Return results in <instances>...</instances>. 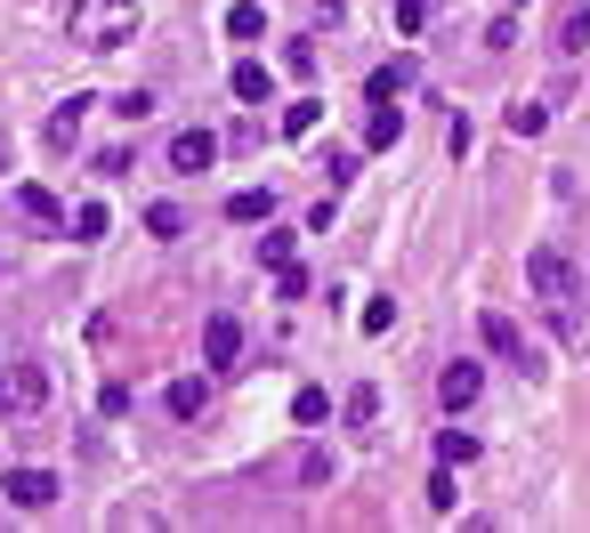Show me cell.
<instances>
[{
  "label": "cell",
  "instance_id": "1",
  "mask_svg": "<svg viewBox=\"0 0 590 533\" xmlns=\"http://www.w3.org/2000/svg\"><path fill=\"white\" fill-rule=\"evenodd\" d=\"M526 292L542 299V316H551L558 340H582V275L566 251H534L526 259Z\"/></svg>",
  "mask_w": 590,
  "mask_h": 533
},
{
  "label": "cell",
  "instance_id": "2",
  "mask_svg": "<svg viewBox=\"0 0 590 533\" xmlns=\"http://www.w3.org/2000/svg\"><path fill=\"white\" fill-rule=\"evenodd\" d=\"M66 33L81 49H121V40H138V0H73Z\"/></svg>",
  "mask_w": 590,
  "mask_h": 533
},
{
  "label": "cell",
  "instance_id": "3",
  "mask_svg": "<svg viewBox=\"0 0 590 533\" xmlns=\"http://www.w3.org/2000/svg\"><path fill=\"white\" fill-rule=\"evenodd\" d=\"M49 404V364H9L0 372V421H33Z\"/></svg>",
  "mask_w": 590,
  "mask_h": 533
},
{
  "label": "cell",
  "instance_id": "4",
  "mask_svg": "<svg viewBox=\"0 0 590 533\" xmlns=\"http://www.w3.org/2000/svg\"><path fill=\"white\" fill-rule=\"evenodd\" d=\"M235 356H243V323L235 316H211V323H202V364H211V372H235Z\"/></svg>",
  "mask_w": 590,
  "mask_h": 533
},
{
  "label": "cell",
  "instance_id": "5",
  "mask_svg": "<svg viewBox=\"0 0 590 533\" xmlns=\"http://www.w3.org/2000/svg\"><path fill=\"white\" fill-rule=\"evenodd\" d=\"M211 162H219V138H211V130H178V138H170V170H178V178H202Z\"/></svg>",
  "mask_w": 590,
  "mask_h": 533
},
{
  "label": "cell",
  "instance_id": "6",
  "mask_svg": "<svg viewBox=\"0 0 590 533\" xmlns=\"http://www.w3.org/2000/svg\"><path fill=\"white\" fill-rule=\"evenodd\" d=\"M437 396H445V413H470V404L485 396V372H477V364H445V372H437Z\"/></svg>",
  "mask_w": 590,
  "mask_h": 533
},
{
  "label": "cell",
  "instance_id": "7",
  "mask_svg": "<svg viewBox=\"0 0 590 533\" xmlns=\"http://www.w3.org/2000/svg\"><path fill=\"white\" fill-rule=\"evenodd\" d=\"M551 49H558V57H582V49H590V0H566V9H558Z\"/></svg>",
  "mask_w": 590,
  "mask_h": 533
},
{
  "label": "cell",
  "instance_id": "8",
  "mask_svg": "<svg viewBox=\"0 0 590 533\" xmlns=\"http://www.w3.org/2000/svg\"><path fill=\"white\" fill-rule=\"evenodd\" d=\"M413 73H421L413 57H397V66H373V81H364V97H373V106H397V97L413 90Z\"/></svg>",
  "mask_w": 590,
  "mask_h": 533
},
{
  "label": "cell",
  "instance_id": "9",
  "mask_svg": "<svg viewBox=\"0 0 590 533\" xmlns=\"http://www.w3.org/2000/svg\"><path fill=\"white\" fill-rule=\"evenodd\" d=\"M9 501L16 509H49L57 501V477H49V469H9Z\"/></svg>",
  "mask_w": 590,
  "mask_h": 533
},
{
  "label": "cell",
  "instance_id": "10",
  "mask_svg": "<svg viewBox=\"0 0 590 533\" xmlns=\"http://www.w3.org/2000/svg\"><path fill=\"white\" fill-rule=\"evenodd\" d=\"M477 332H485V347H494V356H510V364H518V372H526V364H534V356H526V332H518V323H510V316H485V323H477Z\"/></svg>",
  "mask_w": 590,
  "mask_h": 533
},
{
  "label": "cell",
  "instance_id": "11",
  "mask_svg": "<svg viewBox=\"0 0 590 533\" xmlns=\"http://www.w3.org/2000/svg\"><path fill=\"white\" fill-rule=\"evenodd\" d=\"M16 211H25L33 227H66V211H57V194H49V187H16Z\"/></svg>",
  "mask_w": 590,
  "mask_h": 533
},
{
  "label": "cell",
  "instance_id": "12",
  "mask_svg": "<svg viewBox=\"0 0 590 533\" xmlns=\"http://www.w3.org/2000/svg\"><path fill=\"white\" fill-rule=\"evenodd\" d=\"M268 211H275V194H268V187H243V194H227V218H235V227H259Z\"/></svg>",
  "mask_w": 590,
  "mask_h": 533
},
{
  "label": "cell",
  "instance_id": "13",
  "mask_svg": "<svg viewBox=\"0 0 590 533\" xmlns=\"http://www.w3.org/2000/svg\"><path fill=\"white\" fill-rule=\"evenodd\" d=\"M227 33H235V40H259V33H268V9H259V0H235V9H227Z\"/></svg>",
  "mask_w": 590,
  "mask_h": 533
},
{
  "label": "cell",
  "instance_id": "14",
  "mask_svg": "<svg viewBox=\"0 0 590 533\" xmlns=\"http://www.w3.org/2000/svg\"><path fill=\"white\" fill-rule=\"evenodd\" d=\"M235 97H243V106L268 97V66H259V57H243V66H235Z\"/></svg>",
  "mask_w": 590,
  "mask_h": 533
},
{
  "label": "cell",
  "instance_id": "15",
  "mask_svg": "<svg viewBox=\"0 0 590 533\" xmlns=\"http://www.w3.org/2000/svg\"><path fill=\"white\" fill-rule=\"evenodd\" d=\"M397 130H404V114H397V106H373V121H364V146H397Z\"/></svg>",
  "mask_w": 590,
  "mask_h": 533
},
{
  "label": "cell",
  "instance_id": "16",
  "mask_svg": "<svg viewBox=\"0 0 590 533\" xmlns=\"http://www.w3.org/2000/svg\"><path fill=\"white\" fill-rule=\"evenodd\" d=\"M66 235L73 242H97V235H106V202H81V211L66 218Z\"/></svg>",
  "mask_w": 590,
  "mask_h": 533
},
{
  "label": "cell",
  "instance_id": "17",
  "mask_svg": "<svg viewBox=\"0 0 590 533\" xmlns=\"http://www.w3.org/2000/svg\"><path fill=\"white\" fill-rule=\"evenodd\" d=\"M316 121H323V106H316V97H292V106H283V138H308Z\"/></svg>",
  "mask_w": 590,
  "mask_h": 533
},
{
  "label": "cell",
  "instance_id": "18",
  "mask_svg": "<svg viewBox=\"0 0 590 533\" xmlns=\"http://www.w3.org/2000/svg\"><path fill=\"white\" fill-rule=\"evenodd\" d=\"M146 235L178 242V235H187V211H178V202H154V211H146Z\"/></svg>",
  "mask_w": 590,
  "mask_h": 533
},
{
  "label": "cell",
  "instance_id": "19",
  "mask_svg": "<svg viewBox=\"0 0 590 533\" xmlns=\"http://www.w3.org/2000/svg\"><path fill=\"white\" fill-rule=\"evenodd\" d=\"M323 413H332V396H323V388H299V396H292V421H299V428H316Z\"/></svg>",
  "mask_w": 590,
  "mask_h": 533
},
{
  "label": "cell",
  "instance_id": "20",
  "mask_svg": "<svg viewBox=\"0 0 590 533\" xmlns=\"http://www.w3.org/2000/svg\"><path fill=\"white\" fill-rule=\"evenodd\" d=\"M453 501H461V485H453V461H445L437 477H429V509H437V518H453Z\"/></svg>",
  "mask_w": 590,
  "mask_h": 533
},
{
  "label": "cell",
  "instance_id": "21",
  "mask_svg": "<svg viewBox=\"0 0 590 533\" xmlns=\"http://www.w3.org/2000/svg\"><path fill=\"white\" fill-rule=\"evenodd\" d=\"M162 404H170L178 421H194L202 413V380H170V396H162Z\"/></svg>",
  "mask_w": 590,
  "mask_h": 533
},
{
  "label": "cell",
  "instance_id": "22",
  "mask_svg": "<svg viewBox=\"0 0 590 533\" xmlns=\"http://www.w3.org/2000/svg\"><path fill=\"white\" fill-rule=\"evenodd\" d=\"M542 121H551V106H510V138H542Z\"/></svg>",
  "mask_w": 590,
  "mask_h": 533
},
{
  "label": "cell",
  "instance_id": "23",
  "mask_svg": "<svg viewBox=\"0 0 590 533\" xmlns=\"http://www.w3.org/2000/svg\"><path fill=\"white\" fill-rule=\"evenodd\" d=\"M389 16H397V33H421L429 25V0H389Z\"/></svg>",
  "mask_w": 590,
  "mask_h": 533
},
{
  "label": "cell",
  "instance_id": "24",
  "mask_svg": "<svg viewBox=\"0 0 590 533\" xmlns=\"http://www.w3.org/2000/svg\"><path fill=\"white\" fill-rule=\"evenodd\" d=\"M323 170H332V194H340L356 178V146H332V154H323Z\"/></svg>",
  "mask_w": 590,
  "mask_h": 533
},
{
  "label": "cell",
  "instance_id": "25",
  "mask_svg": "<svg viewBox=\"0 0 590 533\" xmlns=\"http://www.w3.org/2000/svg\"><path fill=\"white\" fill-rule=\"evenodd\" d=\"M292 469H299V477H308V485H323V477H332V453H323V445H308V453H299Z\"/></svg>",
  "mask_w": 590,
  "mask_h": 533
},
{
  "label": "cell",
  "instance_id": "26",
  "mask_svg": "<svg viewBox=\"0 0 590 533\" xmlns=\"http://www.w3.org/2000/svg\"><path fill=\"white\" fill-rule=\"evenodd\" d=\"M275 299H308V275H299V259L275 266Z\"/></svg>",
  "mask_w": 590,
  "mask_h": 533
},
{
  "label": "cell",
  "instance_id": "27",
  "mask_svg": "<svg viewBox=\"0 0 590 533\" xmlns=\"http://www.w3.org/2000/svg\"><path fill=\"white\" fill-rule=\"evenodd\" d=\"M437 453H445V461H477V437H461V428H445V437H437Z\"/></svg>",
  "mask_w": 590,
  "mask_h": 533
},
{
  "label": "cell",
  "instance_id": "28",
  "mask_svg": "<svg viewBox=\"0 0 590 533\" xmlns=\"http://www.w3.org/2000/svg\"><path fill=\"white\" fill-rule=\"evenodd\" d=\"M81 106H90V97H73V106L49 121V138H57V146H73V130H81Z\"/></svg>",
  "mask_w": 590,
  "mask_h": 533
},
{
  "label": "cell",
  "instance_id": "29",
  "mask_svg": "<svg viewBox=\"0 0 590 533\" xmlns=\"http://www.w3.org/2000/svg\"><path fill=\"white\" fill-rule=\"evenodd\" d=\"M114 114H121V121H146V114H154V97H146V90H121V97H114Z\"/></svg>",
  "mask_w": 590,
  "mask_h": 533
},
{
  "label": "cell",
  "instance_id": "30",
  "mask_svg": "<svg viewBox=\"0 0 590 533\" xmlns=\"http://www.w3.org/2000/svg\"><path fill=\"white\" fill-rule=\"evenodd\" d=\"M373 413H380V396H373V388H356V396H349V428H373Z\"/></svg>",
  "mask_w": 590,
  "mask_h": 533
},
{
  "label": "cell",
  "instance_id": "31",
  "mask_svg": "<svg viewBox=\"0 0 590 533\" xmlns=\"http://www.w3.org/2000/svg\"><path fill=\"white\" fill-rule=\"evenodd\" d=\"M283 66H292L299 81H308V73H316V40H292V49H283Z\"/></svg>",
  "mask_w": 590,
  "mask_h": 533
},
{
  "label": "cell",
  "instance_id": "32",
  "mask_svg": "<svg viewBox=\"0 0 590 533\" xmlns=\"http://www.w3.org/2000/svg\"><path fill=\"white\" fill-rule=\"evenodd\" d=\"M259 259H268V266H292V235H259Z\"/></svg>",
  "mask_w": 590,
  "mask_h": 533
},
{
  "label": "cell",
  "instance_id": "33",
  "mask_svg": "<svg viewBox=\"0 0 590 533\" xmlns=\"http://www.w3.org/2000/svg\"><path fill=\"white\" fill-rule=\"evenodd\" d=\"M0 162H9V130H0Z\"/></svg>",
  "mask_w": 590,
  "mask_h": 533
}]
</instances>
